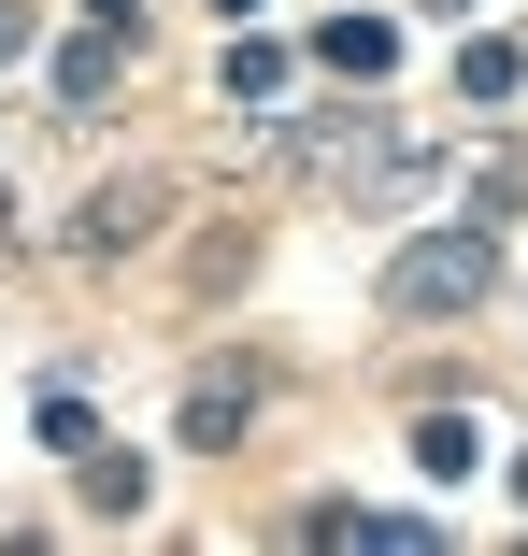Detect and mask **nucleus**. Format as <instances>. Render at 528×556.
<instances>
[{
    "label": "nucleus",
    "instance_id": "obj_1",
    "mask_svg": "<svg viewBox=\"0 0 528 556\" xmlns=\"http://www.w3.org/2000/svg\"><path fill=\"white\" fill-rule=\"evenodd\" d=\"M486 286H500V243L472 229V214H457V229H414L386 257V314H472Z\"/></svg>",
    "mask_w": 528,
    "mask_h": 556
},
{
    "label": "nucleus",
    "instance_id": "obj_2",
    "mask_svg": "<svg viewBox=\"0 0 528 556\" xmlns=\"http://www.w3.org/2000/svg\"><path fill=\"white\" fill-rule=\"evenodd\" d=\"M143 214H158V186H100V200L72 214V243H86V257H115V243H143Z\"/></svg>",
    "mask_w": 528,
    "mask_h": 556
},
{
    "label": "nucleus",
    "instance_id": "obj_3",
    "mask_svg": "<svg viewBox=\"0 0 528 556\" xmlns=\"http://www.w3.org/2000/svg\"><path fill=\"white\" fill-rule=\"evenodd\" d=\"M414 457H429V471H443V485H457V471H472V457H486V442H472V414H429V428H414Z\"/></svg>",
    "mask_w": 528,
    "mask_h": 556
},
{
    "label": "nucleus",
    "instance_id": "obj_4",
    "mask_svg": "<svg viewBox=\"0 0 528 556\" xmlns=\"http://www.w3.org/2000/svg\"><path fill=\"white\" fill-rule=\"evenodd\" d=\"M229 428H243V386H229V371L186 386V442H229Z\"/></svg>",
    "mask_w": 528,
    "mask_h": 556
},
{
    "label": "nucleus",
    "instance_id": "obj_5",
    "mask_svg": "<svg viewBox=\"0 0 528 556\" xmlns=\"http://www.w3.org/2000/svg\"><path fill=\"white\" fill-rule=\"evenodd\" d=\"M100 86H115V43H72V58H58V100H72V115H86Z\"/></svg>",
    "mask_w": 528,
    "mask_h": 556
},
{
    "label": "nucleus",
    "instance_id": "obj_6",
    "mask_svg": "<svg viewBox=\"0 0 528 556\" xmlns=\"http://www.w3.org/2000/svg\"><path fill=\"white\" fill-rule=\"evenodd\" d=\"M514 72H528L514 43H472V58H457V86H472V100H514Z\"/></svg>",
    "mask_w": 528,
    "mask_h": 556
},
{
    "label": "nucleus",
    "instance_id": "obj_7",
    "mask_svg": "<svg viewBox=\"0 0 528 556\" xmlns=\"http://www.w3.org/2000/svg\"><path fill=\"white\" fill-rule=\"evenodd\" d=\"M15 43H29V15H15V0H0V58H15Z\"/></svg>",
    "mask_w": 528,
    "mask_h": 556
},
{
    "label": "nucleus",
    "instance_id": "obj_8",
    "mask_svg": "<svg viewBox=\"0 0 528 556\" xmlns=\"http://www.w3.org/2000/svg\"><path fill=\"white\" fill-rule=\"evenodd\" d=\"M86 15H100V29H115V15H129V0H86Z\"/></svg>",
    "mask_w": 528,
    "mask_h": 556
},
{
    "label": "nucleus",
    "instance_id": "obj_9",
    "mask_svg": "<svg viewBox=\"0 0 528 556\" xmlns=\"http://www.w3.org/2000/svg\"><path fill=\"white\" fill-rule=\"evenodd\" d=\"M0 229H15V172H0Z\"/></svg>",
    "mask_w": 528,
    "mask_h": 556
},
{
    "label": "nucleus",
    "instance_id": "obj_10",
    "mask_svg": "<svg viewBox=\"0 0 528 556\" xmlns=\"http://www.w3.org/2000/svg\"><path fill=\"white\" fill-rule=\"evenodd\" d=\"M215 15H257V0H215Z\"/></svg>",
    "mask_w": 528,
    "mask_h": 556
},
{
    "label": "nucleus",
    "instance_id": "obj_11",
    "mask_svg": "<svg viewBox=\"0 0 528 556\" xmlns=\"http://www.w3.org/2000/svg\"><path fill=\"white\" fill-rule=\"evenodd\" d=\"M514 500H528V457H514Z\"/></svg>",
    "mask_w": 528,
    "mask_h": 556
}]
</instances>
